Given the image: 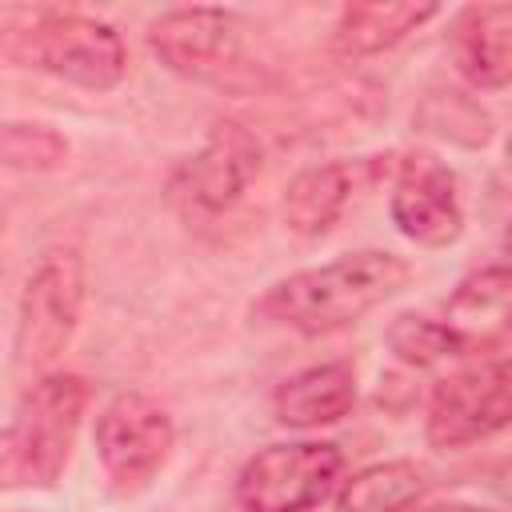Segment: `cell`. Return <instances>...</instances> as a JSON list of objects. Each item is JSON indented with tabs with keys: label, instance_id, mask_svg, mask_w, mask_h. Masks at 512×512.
I'll return each mask as SVG.
<instances>
[{
	"label": "cell",
	"instance_id": "5",
	"mask_svg": "<svg viewBox=\"0 0 512 512\" xmlns=\"http://www.w3.org/2000/svg\"><path fill=\"white\" fill-rule=\"evenodd\" d=\"M84 308V260L72 248H52L44 260L28 272L24 292H20V320H16V360L24 368H44L52 364Z\"/></svg>",
	"mask_w": 512,
	"mask_h": 512
},
{
	"label": "cell",
	"instance_id": "13",
	"mask_svg": "<svg viewBox=\"0 0 512 512\" xmlns=\"http://www.w3.org/2000/svg\"><path fill=\"white\" fill-rule=\"evenodd\" d=\"M444 324L464 340V348L512 336V264L464 276L444 304Z\"/></svg>",
	"mask_w": 512,
	"mask_h": 512
},
{
	"label": "cell",
	"instance_id": "2",
	"mask_svg": "<svg viewBox=\"0 0 512 512\" xmlns=\"http://www.w3.org/2000/svg\"><path fill=\"white\" fill-rule=\"evenodd\" d=\"M0 48L12 64L52 72L88 92H108L128 72L120 32L84 12H8Z\"/></svg>",
	"mask_w": 512,
	"mask_h": 512
},
{
	"label": "cell",
	"instance_id": "3",
	"mask_svg": "<svg viewBox=\"0 0 512 512\" xmlns=\"http://www.w3.org/2000/svg\"><path fill=\"white\" fill-rule=\"evenodd\" d=\"M88 400L92 384L76 372H48L20 396L4 436L8 488H52L60 480Z\"/></svg>",
	"mask_w": 512,
	"mask_h": 512
},
{
	"label": "cell",
	"instance_id": "14",
	"mask_svg": "<svg viewBox=\"0 0 512 512\" xmlns=\"http://www.w3.org/2000/svg\"><path fill=\"white\" fill-rule=\"evenodd\" d=\"M436 4H412V0H360L344 4L332 28V48L340 56H376L396 48L404 36L436 20Z\"/></svg>",
	"mask_w": 512,
	"mask_h": 512
},
{
	"label": "cell",
	"instance_id": "9",
	"mask_svg": "<svg viewBox=\"0 0 512 512\" xmlns=\"http://www.w3.org/2000/svg\"><path fill=\"white\" fill-rule=\"evenodd\" d=\"M392 224L420 248H448L464 232V208L456 196V176L428 152L400 164L392 188Z\"/></svg>",
	"mask_w": 512,
	"mask_h": 512
},
{
	"label": "cell",
	"instance_id": "15",
	"mask_svg": "<svg viewBox=\"0 0 512 512\" xmlns=\"http://www.w3.org/2000/svg\"><path fill=\"white\" fill-rule=\"evenodd\" d=\"M352 188H356L352 168L340 164V160L300 168L288 180L284 200H280V216H284L288 232H296V236H320V232H328L340 220Z\"/></svg>",
	"mask_w": 512,
	"mask_h": 512
},
{
	"label": "cell",
	"instance_id": "19",
	"mask_svg": "<svg viewBox=\"0 0 512 512\" xmlns=\"http://www.w3.org/2000/svg\"><path fill=\"white\" fill-rule=\"evenodd\" d=\"M428 512H484V508H476V504H436Z\"/></svg>",
	"mask_w": 512,
	"mask_h": 512
},
{
	"label": "cell",
	"instance_id": "21",
	"mask_svg": "<svg viewBox=\"0 0 512 512\" xmlns=\"http://www.w3.org/2000/svg\"><path fill=\"white\" fill-rule=\"evenodd\" d=\"M500 492H504V496H512V472H508V484H500Z\"/></svg>",
	"mask_w": 512,
	"mask_h": 512
},
{
	"label": "cell",
	"instance_id": "11",
	"mask_svg": "<svg viewBox=\"0 0 512 512\" xmlns=\"http://www.w3.org/2000/svg\"><path fill=\"white\" fill-rule=\"evenodd\" d=\"M448 56L456 72L480 88L496 92L512 84V4H468L452 16Z\"/></svg>",
	"mask_w": 512,
	"mask_h": 512
},
{
	"label": "cell",
	"instance_id": "4",
	"mask_svg": "<svg viewBox=\"0 0 512 512\" xmlns=\"http://www.w3.org/2000/svg\"><path fill=\"white\" fill-rule=\"evenodd\" d=\"M344 452L332 440L268 444L244 460L236 476V504L244 512H308L344 480Z\"/></svg>",
	"mask_w": 512,
	"mask_h": 512
},
{
	"label": "cell",
	"instance_id": "6",
	"mask_svg": "<svg viewBox=\"0 0 512 512\" xmlns=\"http://www.w3.org/2000/svg\"><path fill=\"white\" fill-rule=\"evenodd\" d=\"M512 424V360L472 364L432 388L424 436L440 452L468 448Z\"/></svg>",
	"mask_w": 512,
	"mask_h": 512
},
{
	"label": "cell",
	"instance_id": "16",
	"mask_svg": "<svg viewBox=\"0 0 512 512\" xmlns=\"http://www.w3.org/2000/svg\"><path fill=\"white\" fill-rule=\"evenodd\" d=\"M428 468L416 460H380L336 488V512H408L428 496Z\"/></svg>",
	"mask_w": 512,
	"mask_h": 512
},
{
	"label": "cell",
	"instance_id": "7",
	"mask_svg": "<svg viewBox=\"0 0 512 512\" xmlns=\"http://www.w3.org/2000/svg\"><path fill=\"white\" fill-rule=\"evenodd\" d=\"M248 32V20L232 8H168L148 24V48L176 76L224 84L240 68Z\"/></svg>",
	"mask_w": 512,
	"mask_h": 512
},
{
	"label": "cell",
	"instance_id": "12",
	"mask_svg": "<svg viewBox=\"0 0 512 512\" xmlns=\"http://www.w3.org/2000/svg\"><path fill=\"white\" fill-rule=\"evenodd\" d=\"M356 404V368L348 360H328L292 372L272 392V416L284 428H320L348 416Z\"/></svg>",
	"mask_w": 512,
	"mask_h": 512
},
{
	"label": "cell",
	"instance_id": "1",
	"mask_svg": "<svg viewBox=\"0 0 512 512\" xmlns=\"http://www.w3.org/2000/svg\"><path fill=\"white\" fill-rule=\"evenodd\" d=\"M408 280H412V268L404 256L384 248H360L272 284L256 304V316L276 328L320 336V332L356 324L360 316H368L372 308L404 292Z\"/></svg>",
	"mask_w": 512,
	"mask_h": 512
},
{
	"label": "cell",
	"instance_id": "20",
	"mask_svg": "<svg viewBox=\"0 0 512 512\" xmlns=\"http://www.w3.org/2000/svg\"><path fill=\"white\" fill-rule=\"evenodd\" d=\"M504 252H508V256H512V228H508V232H504Z\"/></svg>",
	"mask_w": 512,
	"mask_h": 512
},
{
	"label": "cell",
	"instance_id": "10",
	"mask_svg": "<svg viewBox=\"0 0 512 512\" xmlns=\"http://www.w3.org/2000/svg\"><path fill=\"white\" fill-rule=\"evenodd\" d=\"M260 172V144L248 128L224 120L208 132L204 148L184 160L176 188L188 196V204L204 212H224L228 204L240 200V192L252 184Z\"/></svg>",
	"mask_w": 512,
	"mask_h": 512
},
{
	"label": "cell",
	"instance_id": "18",
	"mask_svg": "<svg viewBox=\"0 0 512 512\" xmlns=\"http://www.w3.org/2000/svg\"><path fill=\"white\" fill-rule=\"evenodd\" d=\"M0 156L8 168H24V172H52L64 164L68 156V144L56 128L48 124H4L0 132Z\"/></svg>",
	"mask_w": 512,
	"mask_h": 512
},
{
	"label": "cell",
	"instance_id": "8",
	"mask_svg": "<svg viewBox=\"0 0 512 512\" xmlns=\"http://www.w3.org/2000/svg\"><path fill=\"white\" fill-rule=\"evenodd\" d=\"M172 440V416L144 392H120L96 416V456L120 492H140L164 468Z\"/></svg>",
	"mask_w": 512,
	"mask_h": 512
},
{
	"label": "cell",
	"instance_id": "17",
	"mask_svg": "<svg viewBox=\"0 0 512 512\" xmlns=\"http://www.w3.org/2000/svg\"><path fill=\"white\" fill-rule=\"evenodd\" d=\"M384 340H388L392 356L404 360V364H412V368H428L436 360H448V356L468 352L464 340L444 324V316L432 320L424 312H400V316H392Z\"/></svg>",
	"mask_w": 512,
	"mask_h": 512
}]
</instances>
